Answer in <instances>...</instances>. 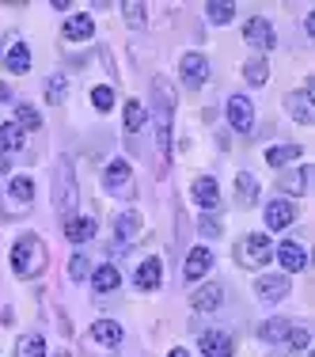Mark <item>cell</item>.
<instances>
[{"instance_id":"cell-36","label":"cell","mask_w":315,"mask_h":357,"mask_svg":"<svg viewBox=\"0 0 315 357\" xmlns=\"http://www.w3.org/2000/svg\"><path fill=\"white\" fill-rule=\"evenodd\" d=\"M65 91H69V84H65V76H49L46 80V99L49 103H61Z\"/></svg>"},{"instance_id":"cell-40","label":"cell","mask_w":315,"mask_h":357,"mask_svg":"<svg viewBox=\"0 0 315 357\" xmlns=\"http://www.w3.org/2000/svg\"><path fill=\"white\" fill-rule=\"evenodd\" d=\"M201 232H220V225H217V220H213V217H206V220H201Z\"/></svg>"},{"instance_id":"cell-22","label":"cell","mask_w":315,"mask_h":357,"mask_svg":"<svg viewBox=\"0 0 315 357\" xmlns=\"http://www.w3.org/2000/svg\"><path fill=\"white\" fill-rule=\"evenodd\" d=\"M220 301H224V289H220L217 282H213V285H201L198 293L190 296L194 312H213V308H220Z\"/></svg>"},{"instance_id":"cell-32","label":"cell","mask_w":315,"mask_h":357,"mask_svg":"<svg viewBox=\"0 0 315 357\" xmlns=\"http://www.w3.org/2000/svg\"><path fill=\"white\" fill-rule=\"evenodd\" d=\"M243 76H247V84H266V76H270L266 57H251V61L243 65Z\"/></svg>"},{"instance_id":"cell-38","label":"cell","mask_w":315,"mask_h":357,"mask_svg":"<svg viewBox=\"0 0 315 357\" xmlns=\"http://www.w3.org/2000/svg\"><path fill=\"white\" fill-rule=\"evenodd\" d=\"M122 15H125V20H130V27H144V4H133V0H130V4H122Z\"/></svg>"},{"instance_id":"cell-37","label":"cell","mask_w":315,"mask_h":357,"mask_svg":"<svg viewBox=\"0 0 315 357\" xmlns=\"http://www.w3.org/2000/svg\"><path fill=\"white\" fill-rule=\"evenodd\" d=\"M285 338H289V346H293V350H304V346L312 342V331H308V327H296V323H293Z\"/></svg>"},{"instance_id":"cell-19","label":"cell","mask_w":315,"mask_h":357,"mask_svg":"<svg viewBox=\"0 0 315 357\" xmlns=\"http://www.w3.org/2000/svg\"><path fill=\"white\" fill-rule=\"evenodd\" d=\"M61 35L69 42H88L91 35H95V20H91V15H72V20H65Z\"/></svg>"},{"instance_id":"cell-31","label":"cell","mask_w":315,"mask_h":357,"mask_svg":"<svg viewBox=\"0 0 315 357\" xmlns=\"http://www.w3.org/2000/svg\"><path fill=\"white\" fill-rule=\"evenodd\" d=\"M206 15H209V23H228L236 15V4H232V0H209Z\"/></svg>"},{"instance_id":"cell-26","label":"cell","mask_w":315,"mask_h":357,"mask_svg":"<svg viewBox=\"0 0 315 357\" xmlns=\"http://www.w3.org/2000/svg\"><path fill=\"white\" fill-rule=\"evenodd\" d=\"M236 194H240L243 206H254V198H259V178L251 172H240L236 175Z\"/></svg>"},{"instance_id":"cell-39","label":"cell","mask_w":315,"mask_h":357,"mask_svg":"<svg viewBox=\"0 0 315 357\" xmlns=\"http://www.w3.org/2000/svg\"><path fill=\"white\" fill-rule=\"evenodd\" d=\"M88 266H91V262L84 259V255H72V259H69V278H72V282H84V278H88Z\"/></svg>"},{"instance_id":"cell-23","label":"cell","mask_w":315,"mask_h":357,"mask_svg":"<svg viewBox=\"0 0 315 357\" xmlns=\"http://www.w3.org/2000/svg\"><path fill=\"white\" fill-rule=\"evenodd\" d=\"M114 232H118V243H133L141 232V213L137 209H125L122 217L114 220Z\"/></svg>"},{"instance_id":"cell-10","label":"cell","mask_w":315,"mask_h":357,"mask_svg":"<svg viewBox=\"0 0 315 357\" xmlns=\"http://www.w3.org/2000/svg\"><path fill=\"white\" fill-rule=\"evenodd\" d=\"M308 183H312V167H308V164H300V167H293V172L277 175V190L289 194V198H300V194H308Z\"/></svg>"},{"instance_id":"cell-4","label":"cell","mask_w":315,"mask_h":357,"mask_svg":"<svg viewBox=\"0 0 315 357\" xmlns=\"http://www.w3.org/2000/svg\"><path fill=\"white\" fill-rule=\"evenodd\" d=\"M103 186L114 198H125V202H133L137 198V183H133V167L125 164V160H110L107 164V172H103Z\"/></svg>"},{"instance_id":"cell-35","label":"cell","mask_w":315,"mask_h":357,"mask_svg":"<svg viewBox=\"0 0 315 357\" xmlns=\"http://www.w3.org/2000/svg\"><path fill=\"white\" fill-rule=\"evenodd\" d=\"M91 107H95V110H103V114H107V110L114 107V88H107V84L91 88Z\"/></svg>"},{"instance_id":"cell-16","label":"cell","mask_w":315,"mask_h":357,"mask_svg":"<svg viewBox=\"0 0 315 357\" xmlns=\"http://www.w3.org/2000/svg\"><path fill=\"white\" fill-rule=\"evenodd\" d=\"M277 262L285 266V274H300V270H308V255H304V248L293 243V240H285L277 248Z\"/></svg>"},{"instance_id":"cell-11","label":"cell","mask_w":315,"mask_h":357,"mask_svg":"<svg viewBox=\"0 0 315 357\" xmlns=\"http://www.w3.org/2000/svg\"><path fill=\"white\" fill-rule=\"evenodd\" d=\"M198 350L206 357H232V335H224V331H201L198 335Z\"/></svg>"},{"instance_id":"cell-15","label":"cell","mask_w":315,"mask_h":357,"mask_svg":"<svg viewBox=\"0 0 315 357\" xmlns=\"http://www.w3.org/2000/svg\"><path fill=\"white\" fill-rule=\"evenodd\" d=\"M160 282H164V262H160V259H144L137 266V274H133V285L144 289V293H152V289H160Z\"/></svg>"},{"instance_id":"cell-42","label":"cell","mask_w":315,"mask_h":357,"mask_svg":"<svg viewBox=\"0 0 315 357\" xmlns=\"http://www.w3.org/2000/svg\"><path fill=\"white\" fill-rule=\"evenodd\" d=\"M167 357H190V354H186V350H183V346H175V350H171V354H167Z\"/></svg>"},{"instance_id":"cell-28","label":"cell","mask_w":315,"mask_h":357,"mask_svg":"<svg viewBox=\"0 0 315 357\" xmlns=\"http://www.w3.org/2000/svg\"><path fill=\"white\" fill-rule=\"evenodd\" d=\"M144 122H148V110H144V103H137V99H130V103H125V133H137V130H144Z\"/></svg>"},{"instance_id":"cell-24","label":"cell","mask_w":315,"mask_h":357,"mask_svg":"<svg viewBox=\"0 0 315 357\" xmlns=\"http://www.w3.org/2000/svg\"><path fill=\"white\" fill-rule=\"evenodd\" d=\"M8 194L20 202V209L31 206V202H35V178H31V175H15L12 183H8Z\"/></svg>"},{"instance_id":"cell-30","label":"cell","mask_w":315,"mask_h":357,"mask_svg":"<svg viewBox=\"0 0 315 357\" xmlns=\"http://www.w3.org/2000/svg\"><path fill=\"white\" fill-rule=\"evenodd\" d=\"M296 156H300V144H274V149L266 152V164L281 167V164H289V160H296Z\"/></svg>"},{"instance_id":"cell-21","label":"cell","mask_w":315,"mask_h":357,"mask_svg":"<svg viewBox=\"0 0 315 357\" xmlns=\"http://www.w3.org/2000/svg\"><path fill=\"white\" fill-rule=\"evenodd\" d=\"M95 217H69L65 220V240H72V243H84V240H91L95 236Z\"/></svg>"},{"instance_id":"cell-29","label":"cell","mask_w":315,"mask_h":357,"mask_svg":"<svg viewBox=\"0 0 315 357\" xmlns=\"http://www.w3.org/2000/svg\"><path fill=\"white\" fill-rule=\"evenodd\" d=\"M0 144H4V152H8V156H15V152H23V130H20L15 122L0 126Z\"/></svg>"},{"instance_id":"cell-8","label":"cell","mask_w":315,"mask_h":357,"mask_svg":"<svg viewBox=\"0 0 315 357\" xmlns=\"http://www.w3.org/2000/svg\"><path fill=\"white\" fill-rule=\"evenodd\" d=\"M224 110H228V122H232L236 133H243V137H247V133H254V107H251V99H247V96H232Z\"/></svg>"},{"instance_id":"cell-17","label":"cell","mask_w":315,"mask_h":357,"mask_svg":"<svg viewBox=\"0 0 315 357\" xmlns=\"http://www.w3.org/2000/svg\"><path fill=\"white\" fill-rule=\"evenodd\" d=\"M213 266V251L209 248H194L190 255H186V266H183V278L186 282H198V278H206Z\"/></svg>"},{"instance_id":"cell-43","label":"cell","mask_w":315,"mask_h":357,"mask_svg":"<svg viewBox=\"0 0 315 357\" xmlns=\"http://www.w3.org/2000/svg\"><path fill=\"white\" fill-rule=\"evenodd\" d=\"M54 357H72V354H65V350H61V354H54Z\"/></svg>"},{"instance_id":"cell-7","label":"cell","mask_w":315,"mask_h":357,"mask_svg":"<svg viewBox=\"0 0 315 357\" xmlns=\"http://www.w3.org/2000/svg\"><path fill=\"white\" fill-rule=\"evenodd\" d=\"M178 76L186 88H206L209 84V57L206 54H183L178 61Z\"/></svg>"},{"instance_id":"cell-18","label":"cell","mask_w":315,"mask_h":357,"mask_svg":"<svg viewBox=\"0 0 315 357\" xmlns=\"http://www.w3.org/2000/svg\"><path fill=\"white\" fill-rule=\"evenodd\" d=\"M293 220H296V206H293V202L277 198V202H270V206H266V225L274 228V232H281V228H289Z\"/></svg>"},{"instance_id":"cell-3","label":"cell","mask_w":315,"mask_h":357,"mask_svg":"<svg viewBox=\"0 0 315 357\" xmlns=\"http://www.w3.org/2000/svg\"><path fill=\"white\" fill-rule=\"evenodd\" d=\"M54 209L61 213V220H69L76 213V175L69 160H57V172H54Z\"/></svg>"},{"instance_id":"cell-33","label":"cell","mask_w":315,"mask_h":357,"mask_svg":"<svg viewBox=\"0 0 315 357\" xmlns=\"http://www.w3.org/2000/svg\"><path fill=\"white\" fill-rule=\"evenodd\" d=\"M15 126H20V130H42V114L31 103H20V110H15Z\"/></svg>"},{"instance_id":"cell-34","label":"cell","mask_w":315,"mask_h":357,"mask_svg":"<svg viewBox=\"0 0 315 357\" xmlns=\"http://www.w3.org/2000/svg\"><path fill=\"white\" fill-rule=\"evenodd\" d=\"M289 327H293V323H285V319H266L259 327V338H266V342H281V338L289 335Z\"/></svg>"},{"instance_id":"cell-27","label":"cell","mask_w":315,"mask_h":357,"mask_svg":"<svg viewBox=\"0 0 315 357\" xmlns=\"http://www.w3.org/2000/svg\"><path fill=\"white\" fill-rule=\"evenodd\" d=\"M15 357H46V338L42 335H23L15 342Z\"/></svg>"},{"instance_id":"cell-12","label":"cell","mask_w":315,"mask_h":357,"mask_svg":"<svg viewBox=\"0 0 315 357\" xmlns=\"http://www.w3.org/2000/svg\"><path fill=\"white\" fill-rule=\"evenodd\" d=\"M289 289H293V285H289V274H262L259 282H254V293H259L262 301H270V304L285 301Z\"/></svg>"},{"instance_id":"cell-14","label":"cell","mask_w":315,"mask_h":357,"mask_svg":"<svg viewBox=\"0 0 315 357\" xmlns=\"http://www.w3.org/2000/svg\"><path fill=\"white\" fill-rule=\"evenodd\" d=\"M194 202H198L206 213H213V209L220 206V186H217V178H213V175L194 178Z\"/></svg>"},{"instance_id":"cell-2","label":"cell","mask_w":315,"mask_h":357,"mask_svg":"<svg viewBox=\"0 0 315 357\" xmlns=\"http://www.w3.org/2000/svg\"><path fill=\"white\" fill-rule=\"evenodd\" d=\"M46 262H49V251H46V243H42L35 232L20 236V240L12 243V270H15V278H38L42 270H46Z\"/></svg>"},{"instance_id":"cell-25","label":"cell","mask_w":315,"mask_h":357,"mask_svg":"<svg viewBox=\"0 0 315 357\" xmlns=\"http://www.w3.org/2000/svg\"><path fill=\"white\" fill-rule=\"evenodd\" d=\"M91 285H95V293H114L122 285V274H118V266H99L91 274Z\"/></svg>"},{"instance_id":"cell-1","label":"cell","mask_w":315,"mask_h":357,"mask_svg":"<svg viewBox=\"0 0 315 357\" xmlns=\"http://www.w3.org/2000/svg\"><path fill=\"white\" fill-rule=\"evenodd\" d=\"M152 114H156V144L164 152V164L171 160V122H175V88L171 80H152Z\"/></svg>"},{"instance_id":"cell-6","label":"cell","mask_w":315,"mask_h":357,"mask_svg":"<svg viewBox=\"0 0 315 357\" xmlns=\"http://www.w3.org/2000/svg\"><path fill=\"white\" fill-rule=\"evenodd\" d=\"M243 38H247V46H254V50H259V57H262V54H270V50L277 46L274 23H270V20H262V15H254V20H247V23H243Z\"/></svg>"},{"instance_id":"cell-5","label":"cell","mask_w":315,"mask_h":357,"mask_svg":"<svg viewBox=\"0 0 315 357\" xmlns=\"http://www.w3.org/2000/svg\"><path fill=\"white\" fill-rule=\"evenodd\" d=\"M270 255H274V248H270V236H262V232L243 236L240 248H236V259H240L243 266H266Z\"/></svg>"},{"instance_id":"cell-13","label":"cell","mask_w":315,"mask_h":357,"mask_svg":"<svg viewBox=\"0 0 315 357\" xmlns=\"http://www.w3.org/2000/svg\"><path fill=\"white\" fill-rule=\"evenodd\" d=\"M125 338V331L118 327L114 319H99V323H91V335H88V342L91 346H107V350H114L118 342Z\"/></svg>"},{"instance_id":"cell-41","label":"cell","mask_w":315,"mask_h":357,"mask_svg":"<svg viewBox=\"0 0 315 357\" xmlns=\"http://www.w3.org/2000/svg\"><path fill=\"white\" fill-rule=\"evenodd\" d=\"M8 99H12V88H8V84H0V103H8Z\"/></svg>"},{"instance_id":"cell-9","label":"cell","mask_w":315,"mask_h":357,"mask_svg":"<svg viewBox=\"0 0 315 357\" xmlns=\"http://www.w3.org/2000/svg\"><path fill=\"white\" fill-rule=\"evenodd\" d=\"M285 110L296 118L300 126H312L315 122V107H312V88H296L285 96Z\"/></svg>"},{"instance_id":"cell-20","label":"cell","mask_w":315,"mask_h":357,"mask_svg":"<svg viewBox=\"0 0 315 357\" xmlns=\"http://www.w3.org/2000/svg\"><path fill=\"white\" fill-rule=\"evenodd\" d=\"M4 65H8V73H15V76L27 73V69H31V50H27V42L15 38L12 46H8V54H4Z\"/></svg>"}]
</instances>
